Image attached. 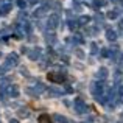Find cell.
I'll list each match as a JSON object with an SVG mask.
<instances>
[{"instance_id": "cell-2", "label": "cell", "mask_w": 123, "mask_h": 123, "mask_svg": "<svg viewBox=\"0 0 123 123\" xmlns=\"http://www.w3.org/2000/svg\"><path fill=\"white\" fill-rule=\"evenodd\" d=\"M55 118H56L59 123H67V118L66 117H61V115H55Z\"/></svg>"}, {"instance_id": "cell-1", "label": "cell", "mask_w": 123, "mask_h": 123, "mask_svg": "<svg viewBox=\"0 0 123 123\" xmlns=\"http://www.w3.org/2000/svg\"><path fill=\"white\" fill-rule=\"evenodd\" d=\"M39 122L41 123H51L50 122V117H48V115H45V114H42L41 117H39Z\"/></svg>"}]
</instances>
